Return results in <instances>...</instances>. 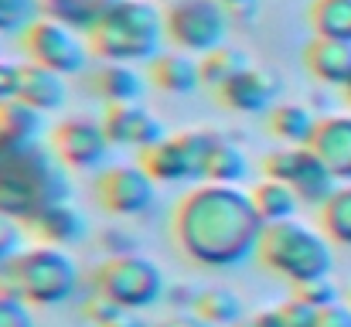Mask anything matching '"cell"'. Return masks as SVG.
<instances>
[{
	"mask_svg": "<svg viewBox=\"0 0 351 327\" xmlns=\"http://www.w3.org/2000/svg\"><path fill=\"white\" fill-rule=\"evenodd\" d=\"M304 65L307 72L324 82V86H348L351 82V45L348 41H331V38H317L304 48Z\"/></svg>",
	"mask_w": 351,
	"mask_h": 327,
	"instance_id": "cell-16",
	"label": "cell"
},
{
	"mask_svg": "<svg viewBox=\"0 0 351 327\" xmlns=\"http://www.w3.org/2000/svg\"><path fill=\"white\" fill-rule=\"evenodd\" d=\"M311 24H314L317 38L351 45V0H314Z\"/></svg>",
	"mask_w": 351,
	"mask_h": 327,
	"instance_id": "cell-25",
	"label": "cell"
},
{
	"mask_svg": "<svg viewBox=\"0 0 351 327\" xmlns=\"http://www.w3.org/2000/svg\"><path fill=\"white\" fill-rule=\"evenodd\" d=\"M147 79H150L154 89H160V93H167V96H188V93H195L198 86H205V82H202V62H198L195 55L181 51V48H178V51H160V55L150 62Z\"/></svg>",
	"mask_w": 351,
	"mask_h": 327,
	"instance_id": "cell-15",
	"label": "cell"
},
{
	"mask_svg": "<svg viewBox=\"0 0 351 327\" xmlns=\"http://www.w3.org/2000/svg\"><path fill=\"white\" fill-rule=\"evenodd\" d=\"M297 297H304V300H311L314 307H331V304H338V290H335V283L331 280H317V283H307V287H297Z\"/></svg>",
	"mask_w": 351,
	"mask_h": 327,
	"instance_id": "cell-32",
	"label": "cell"
},
{
	"mask_svg": "<svg viewBox=\"0 0 351 327\" xmlns=\"http://www.w3.org/2000/svg\"><path fill=\"white\" fill-rule=\"evenodd\" d=\"M191 314L198 321H205L208 327H239L245 321V307L242 297L229 290V287H205L195 293Z\"/></svg>",
	"mask_w": 351,
	"mask_h": 327,
	"instance_id": "cell-21",
	"label": "cell"
},
{
	"mask_svg": "<svg viewBox=\"0 0 351 327\" xmlns=\"http://www.w3.org/2000/svg\"><path fill=\"white\" fill-rule=\"evenodd\" d=\"M317 212H321V232L335 245H348L351 249V184H338L335 195Z\"/></svg>",
	"mask_w": 351,
	"mask_h": 327,
	"instance_id": "cell-24",
	"label": "cell"
},
{
	"mask_svg": "<svg viewBox=\"0 0 351 327\" xmlns=\"http://www.w3.org/2000/svg\"><path fill=\"white\" fill-rule=\"evenodd\" d=\"M245 65H249V62H245L242 51H235V48H226V45H222V48L202 55V82L212 86V89H222L235 72H242Z\"/></svg>",
	"mask_w": 351,
	"mask_h": 327,
	"instance_id": "cell-27",
	"label": "cell"
},
{
	"mask_svg": "<svg viewBox=\"0 0 351 327\" xmlns=\"http://www.w3.org/2000/svg\"><path fill=\"white\" fill-rule=\"evenodd\" d=\"M222 133L215 130H181L167 133L154 147L140 150V164L157 184H202L208 171L212 147Z\"/></svg>",
	"mask_w": 351,
	"mask_h": 327,
	"instance_id": "cell-6",
	"label": "cell"
},
{
	"mask_svg": "<svg viewBox=\"0 0 351 327\" xmlns=\"http://www.w3.org/2000/svg\"><path fill=\"white\" fill-rule=\"evenodd\" d=\"M21 99L38 112H58L69 99L65 89V75L41 69V65H24V79H21Z\"/></svg>",
	"mask_w": 351,
	"mask_h": 327,
	"instance_id": "cell-19",
	"label": "cell"
},
{
	"mask_svg": "<svg viewBox=\"0 0 351 327\" xmlns=\"http://www.w3.org/2000/svg\"><path fill=\"white\" fill-rule=\"evenodd\" d=\"M164 21L167 38L188 55H208L229 38V14L222 0H178Z\"/></svg>",
	"mask_w": 351,
	"mask_h": 327,
	"instance_id": "cell-8",
	"label": "cell"
},
{
	"mask_svg": "<svg viewBox=\"0 0 351 327\" xmlns=\"http://www.w3.org/2000/svg\"><path fill=\"white\" fill-rule=\"evenodd\" d=\"M252 205H256V212L259 218L266 221V225H276V221H290V218H297V212L304 208V202H300V195L287 184V181H273V178H263L259 184H252Z\"/></svg>",
	"mask_w": 351,
	"mask_h": 327,
	"instance_id": "cell-22",
	"label": "cell"
},
{
	"mask_svg": "<svg viewBox=\"0 0 351 327\" xmlns=\"http://www.w3.org/2000/svg\"><path fill=\"white\" fill-rule=\"evenodd\" d=\"M317 327H351V304H331V307H324L321 311V317H317Z\"/></svg>",
	"mask_w": 351,
	"mask_h": 327,
	"instance_id": "cell-34",
	"label": "cell"
},
{
	"mask_svg": "<svg viewBox=\"0 0 351 327\" xmlns=\"http://www.w3.org/2000/svg\"><path fill=\"white\" fill-rule=\"evenodd\" d=\"M48 150L65 171H103L113 150L103 119L89 116H65L48 130Z\"/></svg>",
	"mask_w": 351,
	"mask_h": 327,
	"instance_id": "cell-10",
	"label": "cell"
},
{
	"mask_svg": "<svg viewBox=\"0 0 351 327\" xmlns=\"http://www.w3.org/2000/svg\"><path fill=\"white\" fill-rule=\"evenodd\" d=\"M113 0H45V10L72 27H89Z\"/></svg>",
	"mask_w": 351,
	"mask_h": 327,
	"instance_id": "cell-28",
	"label": "cell"
},
{
	"mask_svg": "<svg viewBox=\"0 0 351 327\" xmlns=\"http://www.w3.org/2000/svg\"><path fill=\"white\" fill-rule=\"evenodd\" d=\"M103 126L106 136L113 140V147H133V150H147L157 140H164V123L140 103H123V106H106L103 112Z\"/></svg>",
	"mask_w": 351,
	"mask_h": 327,
	"instance_id": "cell-12",
	"label": "cell"
},
{
	"mask_svg": "<svg viewBox=\"0 0 351 327\" xmlns=\"http://www.w3.org/2000/svg\"><path fill=\"white\" fill-rule=\"evenodd\" d=\"M45 0H0V34H24L41 21Z\"/></svg>",
	"mask_w": 351,
	"mask_h": 327,
	"instance_id": "cell-29",
	"label": "cell"
},
{
	"mask_svg": "<svg viewBox=\"0 0 351 327\" xmlns=\"http://www.w3.org/2000/svg\"><path fill=\"white\" fill-rule=\"evenodd\" d=\"M167 34L164 14L150 0H113L89 24V48L103 62H154Z\"/></svg>",
	"mask_w": 351,
	"mask_h": 327,
	"instance_id": "cell-2",
	"label": "cell"
},
{
	"mask_svg": "<svg viewBox=\"0 0 351 327\" xmlns=\"http://www.w3.org/2000/svg\"><path fill=\"white\" fill-rule=\"evenodd\" d=\"M24 51L31 65L51 69L58 75H79L89 65V38H82L72 24L58 17H41L24 31Z\"/></svg>",
	"mask_w": 351,
	"mask_h": 327,
	"instance_id": "cell-7",
	"label": "cell"
},
{
	"mask_svg": "<svg viewBox=\"0 0 351 327\" xmlns=\"http://www.w3.org/2000/svg\"><path fill=\"white\" fill-rule=\"evenodd\" d=\"M317 123L321 119L304 103H276V106L269 109V133L283 147H311Z\"/></svg>",
	"mask_w": 351,
	"mask_h": 327,
	"instance_id": "cell-20",
	"label": "cell"
},
{
	"mask_svg": "<svg viewBox=\"0 0 351 327\" xmlns=\"http://www.w3.org/2000/svg\"><path fill=\"white\" fill-rule=\"evenodd\" d=\"M93 290L103 293L106 300H113L119 307L130 311H150L164 300L167 293V280L164 269L140 252H117L110 259H103L93 273Z\"/></svg>",
	"mask_w": 351,
	"mask_h": 327,
	"instance_id": "cell-5",
	"label": "cell"
},
{
	"mask_svg": "<svg viewBox=\"0 0 351 327\" xmlns=\"http://www.w3.org/2000/svg\"><path fill=\"white\" fill-rule=\"evenodd\" d=\"M154 327H208L205 321H198L191 311H174L171 317H164L160 324H154Z\"/></svg>",
	"mask_w": 351,
	"mask_h": 327,
	"instance_id": "cell-36",
	"label": "cell"
},
{
	"mask_svg": "<svg viewBox=\"0 0 351 327\" xmlns=\"http://www.w3.org/2000/svg\"><path fill=\"white\" fill-rule=\"evenodd\" d=\"M86 321L93 327H147L140 311H130V307H119L113 300H106L103 293H93L89 304L82 307Z\"/></svg>",
	"mask_w": 351,
	"mask_h": 327,
	"instance_id": "cell-26",
	"label": "cell"
},
{
	"mask_svg": "<svg viewBox=\"0 0 351 327\" xmlns=\"http://www.w3.org/2000/svg\"><path fill=\"white\" fill-rule=\"evenodd\" d=\"M239 327H287V321H283V311L273 307V311H259V314L245 317Z\"/></svg>",
	"mask_w": 351,
	"mask_h": 327,
	"instance_id": "cell-35",
	"label": "cell"
},
{
	"mask_svg": "<svg viewBox=\"0 0 351 327\" xmlns=\"http://www.w3.org/2000/svg\"><path fill=\"white\" fill-rule=\"evenodd\" d=\"M93 191H96V205L113 218H136L150 212V205L157 202V181L140 160L106 164L96 174Z\"/></svg>",
	"mask_w": 351,
	"mask_h": 327,
	"instance_id": "cell-9",
	"label": "cell"
},
{
	"mask_svg": "<svg viewBox=\"0 0 351 327\" xmlns=\"http://www.w3.org/2000/svg\"><path fill=\"white\" fill-rule=\"evenodd\" d=\"M266 221L242 184H191L171 212V239L202 269H232L259 252Z\"/></svg>",
	"mask_w": 351,
	"mask_h": 327,
	"instance_id": "cell-1",
	"label": "cell"
},
{
	"mask_svg": "<svg viewBox=\"0 0 351 327\" xmlns=\"http://www.w3.org/2000/svg\"><path fill=\"white\" fill-rule=\"evenodd\" d=\"M21 79H24V69L21 65L0 62V106L21 99Z\"/></svg>",
	"mask_w": 351,
	"mask_h": 327,
	"instance_id": "cell-33",
	"label": "cell"
},
{
	"mask_svg": "<svg viewBox=\"0 0 351 327\" xmlns=\"http://www.w3.org/2000/svg\"><path fill=\"white\" fill-rule=\"evenodd\" d=\"M147 82H150V79L140 75L136 65L106 62V65L93 75V93H96L106 106H123V103H140Z\"/></svg>",
	"mask_w": 351,
	"mask_h": 327,
	"instance_id": "cell-18",
	"label": "cell"
},
{
	"mask_svg": "<svg viewBox=\"0 0 351 327\" xmlns=\"http://www.w3.org/2000/svg\"><path fill=\"white\" fill-rule=\"evenodd\" d=\"M345 99H348V106H351V82L345 86Z\"/></svg>",
	"mask_w": 351,
	"mask_h": 327,
	"instance_id": "cell-37",
	"label": "cell"
},
{
	"mask_svg": "<svg viewBox=\"0 0 351 327\" xmlns=\"http://www.w3.org/2000/svg\"><path fill=\"white\" fill-rule=\"evenodd\" d=\"M219 93V103L232 112H245V116H259V112H269V109L280 103V79L263 72V69H252L245 65L242 72H235L232 79L215 89Z\"/></svg>",
	"mask_w": 351,
	"mask_h": 327,
	"instance_id": "cell-11",
	"label": "cell"
},
{
	"mask_svg": "<svg viewBox=\"0 0 351 327\" xmlns=\"http://www.w3.org/2000/svg\"><path fill=\"white\" fill-rule=\"evenodd\" d=\"M348 304H351V300H348Z\"/></svg>",
	"mask_w": 351,
	"mask_h": 327,
	"instance_id": "cell-39",
	"label": "cell"
},
{
	"mask_svg": "<svg viewBox=\"0 0 351 327\" xmlns=\"http://www.w3.org/2000/svg\"><path fill=\"white\" fill-rule=\"evenodd\" d=\"M249 178V157L245 150L229 140V136H219L215 147H212V157H208V171H205V181H215V184H242Z\"/></svg>",
	"mask_w": 351,
	"mask_h": 327,
	"instance_id": "cell-23",
	"label": "cell"
},
{
	"mask_svg": "<svg viewBox=\"0 0 351 327\" xmlns=\"http://www.w3.org/2000/svg\"><path fill=\"white\" fill-rule=\"evenodd\" d=\"M222 3H249V0H222Z\"/></svg>",
	"mask_w": 351,
	"mask_h": 327,
	"instance_id": "cell-38",
	"label": "cell"
},
{
	"mask_svg": "<svg viewBox=\"0 0 351 327\" xmlns=\"http://www.w3.org/2000/svg\"><path fill=\"white\" fill-rule=\"evenodd\" d=\"M311 150L324 160V167L338 178V184H351V116L335 112L324 116L314 130Z\"/></svg>",
	"mask_w": 351,
	"mask_h": 327,
	"instance_id": "cell-13",
	"label": "cell"
},
{
	"mask_svg": "<svg viewBox=\"0 0 351 327\" xmlns=\"http://www.w3.org/2000/svg\"><path fill=\"white\" fill-rule=\"evenodd\" d=\"M14 276H17V297H24L34 311L69 304L82 287V269L75 256L62 245H45V242L24 245L14 256Z\"/></svg>",
	"mask_w": 351,
	"mask_h": 327,
	"instance_id": "cell-4",
	"label": "cell"
},
{
	"mask_svg": "<svg viewBox=\"0 0 351 327\" xmlns=\"http://www.w3.org/2000/svg\"><path fill=\"white\" fill-rule=\"evenodd\" d=\"M41 116L38 109H31L24 99H14V103H3L0 106V154H10V150H27V147H38L41 143Z\"/></svg>",
	"mask_w": 351,
	"mask_h": 327,
	"instance_id": "cell-17",
	"label": "cell"
},
{
	"mask_svg": "<svg viewBox=\"0 0 351 327\" xmlns=\"http://www.w3.org/2000/svg\"><path fill=\"white\" fill-rule=\"evenodd\" d=\"M24 249V221L0 212V263L14 259Z\"/></svg>",
	"mask_w": 351,
	"mask_h": 327,
	"instance_id": "cell-31",
	"label": "cell"
},
{
	"mask_svg": "<svg viewBox=\"0 0 351 327\" xmlns=\"http://www.w3.org/2000/svg\"><path fill=\"white\" fill-rule=\"evenodd\" d=\"M0 327H38L34 324V307L24 297L0 293Z\"/></svg>",
	"mask_w": 351,
	"mask_h": 327,
	"instance_id": "cell-30",
	"label": "cell"
},
{
	"mask_svg": "<svg viewBox=\"0 0 351 327\" xmlns=\"http://www.w3.org/2000/svg\"><path fill=\"white\" fill-rule=\"evenodd\" d=\"M27 228H31V235L38 239V242H45V245H75V242H82L86 239V218L82 212L72 205V202H51V205H41L34 218L27 221Z\"/></svg>",
	"mask_w": 351,
	"mask_h": 327,
	"instance_id": "cell-14",
	"label": "cell"
},
{
	"mask_svg": "<svg viewBox=\"0 0 351 327\" xmlns=\"http://www.w3.org/2000/svg\"><path fill=\"white\" fill-rule=\"evenodd\" d=\"M331 245L335 242L321 228L290 218V221H276L263 228L256 259L266 266V273H273L276 280H287L297 290L317 280H331V269H335Z\"/></svg>",
	"mask_w": 351,
	"mask_h": 327,
	"instance_id": "cell-3",
	"label": "cell"
}]
</instances>
